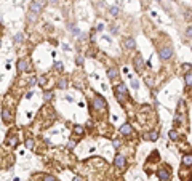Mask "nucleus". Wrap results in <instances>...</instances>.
I'll use <instances>...</instances> for the list:
<instances>
[{
  "instance_id": "nucleus-1",
  "label": "nucleus",
  "mask_w": 192,
  "mask_h": 181,
  "mask_svg": "<svg viewBox=\"0 0 192 181\" xmlns=\"http://www.w3.org/2000/svg\"><path fill=\"white\" fill-rule=\"evenodd\" d=\"M157 176L160 178V181H170V180H171L170 167H168V165H163L162 168H158V170H157Z\"/></svg>"
},
{
  "instance_id": "nucleus-2",
  "label": "nucleus",
  "mask_w": 192,
  "mask_h": 181,
  "mask_svg": "<svg viewBox=\"0 0 192 181\" xmlns=\"http://www.w3.org/2000/svg\"><path fill=\"white\" fill-rule=\"evenodd\" d=\"M171 56H173V48L171 47H162V48L158 50V58H160L162 61H168Z\"/></svg>"
},
{
  "instance_id": "nucleus-3",
  "label": "nucleus",
  "mask_w": 192,
  "mask_h": 181,
  "mask_svg": "<svg viewBox=\"0 0 192 181\" xmlns=\"http://www.w3.org/2000/svg\"><path fill=\"white\" fill-rule=\"evenodd\" d=\"M115 96H117V99H119L120 103H123V99L127 98V87H125L123 84L119 85V87H115Z\"/></svg>"
},
{
  "instance_id": "nucleus-4",
  "label": "nucleus",
  "mask_w": 192,
  "mask_h": 181,
  "mask_svg": "<svg viewBox=\"0 0 192 181\" xmlns=\"http://www.w3.org/2000/svg\"><path fill=\"white\" fill-rule=\"evenodd\" d=\"M43 0H35V2H32L31 3V11L32 13H40L42 8H43Z\"/></svg>"
},
{
  "instance_id": "nucleus-5",
  "label": "nucleus",
  "mask_w": 192,
  "mask_h": 181,
  "mask_svg": "<svg viewBox=\"0 0 192 181\" xmlns=\"http://www.w3.org/2000/svg\"><path fill=\"white\" fill-rule=\"evenodd\" d=\"M106 99H104L103 96H99V95H96L95 96V108L96 109H106Z\"/></svg>"
},
{
  "instance_id": "nucleus-6",
  "label": "nucleus",
  "mask_w": 192,
  "mask_h": 181,
  "mask_svg": "<svg viewBox=\"0 0 192 181\" xmlns=\"http://www.w3.org/2000/svg\"><path fill=\"white\" fill-rule=\"evenodd\" d=\"M114 164H115V167H117V168H123L127 162H125V157L122 156V154H117L115 159H114Z\"/></svg>"
},
{
  "instance_id": "nucleus-7",
  "label": "nucleus",
  "mask_w": 192,
  "mask_h": 181,
  "mask_svg": "<svg viewBox=\"0 0 192 181\" xmlns=\"http://www.w3.org/2000/svg\"><path fill=\"white\" fill-rule=\"evenodd\" d=\"M134 67H136V71H143L144 69V59H143L141 55L134 56Z\"/></svg>"
},
{
  "instance_id": "nucleus-8",
  "label": "nucleus",
  "mask_w": 192,
  "mask_h": 181,
  "mask_svg": "<svg viewBox=\"0 0 192 181\" xmlns=\"http://www.w3.org/2000/svg\"><path fill=\"white\" fill-rule=\"evenodd\" d=\"M144 138L149 139V141H157V139H158V130H151L149 133L144 135Z\"/></svg>"
},
{
  "instance_id": "nucleus-9",
  "label": "nucleus",
  "mask_w": 192,
  "mask_h": 181,
  "mask_svg": "<svg viewBox=\"0 0 192 181\" xmlns=\"http://www.w3.org/2000/svg\"><path fill=\"white\" fill-rule=\"evenodd\" d=\"M181 164L184 165V167H192V152L191 154H184V156H182Z\"/></svg>"
},
{
  "instance_id": "nucleus-10",
  "label": "nucleus",
  "mask_w": 192,
  "mask_h": 181,
  "mask_svg": "<svg viewBox=\"0 0 192 181\" xmlns=\"http://www.w3.org/2000/svg\"><path fill=\"white\" fill-rule=\"evenodd\" d=\"M131 132H133V127H131L130 123H123V125L120 127V133H122V135H125V136L131 135Z\"/></svg>"
},
{
  "instance_id": "nucleus-11",
  "label": "nucleus",
  "mask_w": 192,
  "mask_h": 181,
  "mask_svg": "<svg viewBox=\"0 0 192 181\" xmlns=\"http://www.w3.org/2000/svg\"><path fill=\"white\" fill-rule=\"evenodd\" d=\"M16 67H18V72L27 71V61H26V59H19V61H18V64H16Z\"/></svg>"
},
{
  "instance_id": "nucleus-12",
  "label": "nucleus",
  "mask_w": 192,
  "mask_h": 181,
  "mask_svg": "<svg viewBox=\"0 0 192 181\" xmlns=\"http://www.w3.org/2000/svg\"><path fill=\"white\" fill-rule=\"evenodd\" d=\"M117 75H119V69H117V67H110V69H107V77H109L110 80L117 79Z\"/></svg>"
},
{
  "instance_id": "nucleus-13",
  "label": "nucleus",
  "mask_w": 192,
  "mask_h": 181,
  "mask_svg": "<svg viewBox=\"0 0 192 181\" xmlns=\"http://www.w3.org/2000/svg\"><path fill=\"white\" fill-rule=\"evenodd\" d=\"M125 47H127V48H130V50H134V47H136V42H134V38H133V37L125 38Z\"/></svg>"
},
{
  "instance_id": "nucleus-14",
  "label": "nucleus",
  "mask_w": 192,
  "mask_h": 181,
  "mask_svg": "<svg viewBox=\"0 0 192 181\" xmlns=\"http://www.w3.org/2000/svg\"><path fill=\"white\" fill-rule=\"evenodd\" d=\"M184 84H186V87H192V71L184 75Z\"/></svg>"
},
{
  "instance_id": "nucleus-15",
  "label": "nucleus",
  "mask_w": 192,
  "mask_h": 181,
  "mask_svg": "<svg viewBox=\"0 0 192 181\" xmlns=\"http://www.w3.org/2000/svg\"><path fill=\"white\" fill-rule=\"evenodd\" d=\"M109 13L112 14L114 18H117V16H119V14H120V8L114 5V7H110V8H109Z\"/></svg>"
},
{
  "instance_id": "nucleus-16",
  "label": "nucleus",
  "mask_w": 192,
  "mask_h": 181,
  "mask_svg": "<svg viewBox=\"0 0 192 181\" xmlns=\"http://www.w3.org/2000/svg\"><path fill=\"white\" fill-rule=\"evenodd\" d=\"M2 115H3V120H5V122H10V120H11V114H10V112L7 111V109H3V112H2Z\"/></svg>"
},
{
  "instance_id": "nucleus-17",
  "label": "nucleus",
  "mask_w": 192,
  "mask_h": 181,
  "mask_svg": "<svg viewBox=\"0 0 192 181\" xmlns=\"http://www.w3.org/2000/svg\"><path fill=\"white\" fill-rule=\"evenodd\" d=\"M27 21L29 23H35V21H37V13H32V11H31V13L27 14Z\"/></svg>"
},
{
  "instance_id": "nucleus-18",
  "label": "nucleus",
  "mask_w": 192,
  "mask_h": 181,
  "mask_svg": "<svg viewBox=\"0 0 192 181\" xmlns=\"http://www.w3.org/2000/svg\"><path fill=\"white\" fill-rule=\"evenodd\" d=\"M58 87L61 88V90H64V88L67 87V79H61V80H59V82H58Z\"/></svg>"
},
{
  "instance_id": "nucleus-19",
  "label": "nucleus",
  "mask_w": 192,
  "mask_h": 181,
  "mask_svg": "<svg viewBox=\"0 0 192 181\" xmlns=\"http://www.w3.org/2000/svg\"><path fill=\"white\" fill-rule=\"evenodd\" d=\"M23 38H24V35L21 34V32H18V34L14 35V43H21L23 42Z\"/></svg>"
},
{
  "instance_id": "nucleus-20",
  "label": "nucleus",
  "mask_w": 192,
  "mask_h": 181,
  "mask_svg": "<svg viewBox=\"0 0 192 181\" xmlns=\"http://www.w3.org/2000/svg\"><path fill=\"white\" fill-rule=\"evenodd\" d=\"M8 141H10V146H11V147H14V146L18 144V138H16V136H11Z\"/></svg>"
},
{
  "instance_id": "nucleus-21",
  "label": "nucleus",
  "mask_w": 192,
  "mask_h": 181,
  "mask_svg": "<svg viewBox=\"0 0 192 181\" xmlns=\"http://www.w3.org/2000/svg\"><path fill=\"white\" fill-rule=\"evenodd\" d=\"M168 136L171 139H178V133L175 132V130H170V133H168Z\"/></svg>"
},
{
  "instance_id": "nucleus-22",
  "label": "nucleus",
  "mask_w": 192,
  "mask_h": 181,
  "mask_svg": "<svg viewBox=\"0 0 192 181\" xmlns=\"http://www.w3.org/2000/svg\"><path fill=\"white\" fill-rule=\"evenodd\" d=\"M74 133H75V135H82V133H83V128H82L80 125H77L75 128H74Z\"/></svg>"
},
{
  "instance_id": "nucleus-23",
  "label": "nucleus",
  "mask_w": 192,
  "mask_h": 181,
  "mask_svg": "<svg viewBox=\"0 0 192 181\" xmlns=\"http://www.w3.org/2000/svg\"><path fill=\"white\" fill-rule=\"evenodd\" d=\"M184 18L187 19V21H189V19H192V11L191 10H186L184 11Z\"/></svg>"
},
{
  "instance_id": "nucleus-24",
  "label": "nucleus",
  "mask_w": 192,
  "mask_h": 181,
  "mask_svg": "<svg viewBox=\"0 0 192 181\" xmlns=\"http://www.w3.org/2000/svg\"><path fill=\"white\" fill-rule=\"evenodd\" d=\"M186 37H189V38L192 37V26H189V27L186 29Z\"/></svg>"
},
{
  "instance_id": "nucleus-25",
  "label": "nucleus",
  "mask_w": 192,
  "mask_h": 181,
  "mask_svg": "<svg viewBox=\"0 0 192 181\" xmlns=\"http://www.w3.org/2000/svg\"><path fill=\"white\" fill-rule=\"evenodd\" d=\"M43 181H56V178L51 176V175H47V176L43 178Z\"/></svg>"
},
{
  "instance_id": "nucleus-26",
  "label": "nucleus",
  "mask_w": 192,
  "mask_h": 181,
  "mask_svg": "<svg viewBox=\"0 0 192 181\" xmlns=\"http://www.w3.org/2000/svg\"><path fill=\"white\" fill-rule=\"evenodd\" d=\"M51 98H53V93H51V91H47V93H45V99H47V101H50Z\"/></svg>"
},
{
  "instance_id": "nucleus-27",
  "label": "nucleus",
  "mask_w": 192,
  "mask_h": 181,
  "mask_svg": "<svg viewBox=\"0 0 192 181\" xmlns=\"http://www.w3.org/2000/svg\"><path fill=\"white\" fill-rule=\"evenodd\" d=\"M32 146H34V141H32V139H27V141H26V147H29V149H31Z\"/></svg>"
},
{
  "instance_id": "nucleus-28",
  "label": "nucleus",
  "mask_w": 192,
  "mask_h": 181,
  "mask_svg": "<svg viewBox=\"0 0 192 181\" xmlns=\"http://www.w3.org/2000/svg\"><path fill=\"white\" fill-rule=\"evenodd\" d=\"M131 85H133V88H138V87H139V84H138L136 79H131Z\"/></svg>"
},
{
  "instance_id": "nucleus-29",
  "label": "nucleus",
  "mask_w": 192,
  "mask_h": 181,
  "mask_svg": "<svg viewBox=\"0 0 192 181\" xmlns=\"http://www.w3.org/2000/svg\"><path fill=\"white\" fill-rule=\"evenodd\" d=\"M184 66V71H191L192 69V64L191 63H186V64H182Z\"/></svg>"
},
{
  "instance_id": "nucleus-30",
  "label": "nucleus",
  "mask_w": 192,
  "mask_h": 181,
  "mask_svg": "<svg viewBox=\"0 0 192 181\" xmlns=\"http://www.w3.org/2000/svg\"><path fill=\"white\" fill-rule=\"evenodd\" d=\"M37 84V77H31V80H29V85H35Z\"/></svg>"
},
{
  "instance_id": "nucleus-31",
  "label": "nucleus",
  "mask_w": 192,
  "mask_h": 181,
  "mask_svg": "<svg viewBox=\"0 0 192 181\" xmlns=\"http://www.w3.org/2000/svg\"><path fill=\"white\" fill-rule=\"evenodd\" d=\"M114 147H115V149H119V147H120V141H119V139L114 141Z\"/></svg>"
},
{
  "instance_id": "nucleus-32",
  "label": "nucleus",
  "mask_w": 192,
  "mask_h": 181,
  "mask_svg": "<svg viewBox=\"0 0 192 181\" xmlns=\"http://www.w3.org/2000/svg\"><path fill=\"white\" fill-rule=\"evenodd\" d=\"M72 34H75V35L79 34V29H77L75 26H72Z\"/></svg>"
},
{
  "instance_id": "nucleus-33",
  "label": "nucleus",
  "mask_w": 192,
  "mask_h": 181,
  "mask_svg": "<svg viewBox=\"0 0 192 181\" xmlns=\"http://www.w3.org/2000/svg\"><path fill=\"white\" fill-rule=\"evenodd\" d=\"M83 63V59H82V56H77V64H79V66H80V64H82Z\"/></svg>"
},
{
  "instance_id": "nucleus-34",
  "label": "nucleus",
  "mask_w": 192,
  "mask_h": 181,
  "mask_svg": "<svg viewBox=\"0 0 192 181\" xmlns=\"http://www.w3.org/2000/svg\"><path fill=\"white\" fill-rule=\"evenodd\" d=\"M56 69H58V71H62V63H56Z\"/></svg>"
},
{
  "instance_id": "nucleus-35",
  "label": "nucleus",
  "mask_w": 192,
  "mask_h": 181,
  "mask_svg": "<svg viewBox=\"0 0 192 181\" xmlns=\"http://www.w3.org/2000/svg\"><path fill=\"white\" fill-rule=\"evenodd\" d=\"M59 0H50V3H58Z\"/></svg>"
},
{
  "instance_id": "nucleus-36",
  "label": "nucleus",
  "mask_w": 192,
  "mask_h": 181,
  "mask_svg": "<svg viewBox=\"0 0 192 181\" xmlns=\"http://www.w3.org/2000/svg\"><path fill=\"white\" fill-rule=\"evenodd\" d=\"M155 2H158V3H160V2H162V0H155Z\"/></svg>"
},
{
  "instance_id": "nucleus-37",
  "label": "nucleus",
  "mask_w": 192,
  "mask_h": 181,
  "mask_svg": "<svg viewBox=\"0 0 192 181\" xmlns=\"http://www.w3.org/2000/svg\"><path fill=\"white\" fill-rule=\"evenodd\" d=\"M0 45H2V43H0Z\"/></svg>"
}]
</instances>
